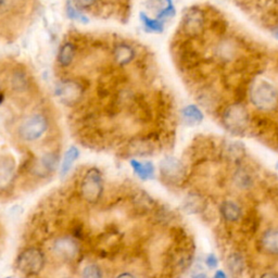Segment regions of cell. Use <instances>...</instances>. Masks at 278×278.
Instances as JSON below:
<instances>
[{"mask_svg": "<svg viewBox=\"0 0 278 278\" xmlns=\"http://www.w3.org/2000/svg\"><path fill=\"white\" fill-rule=\"evenodd\" d=\"M250 99L257 109L264 112L278 110V91L265 81L253 84L250 91Z\"/></svg>", "mask_w": 278, "mask_h": 278, "instance_id": "cell-1", "label": "cell"}, {"mask_svg": "<svg viewBox=\"0 0 278 278\" xmlns=\"http://www.w3.org/2000/svg\"><path fill=\"white\" fill-rule=\"evenodd\" d=\"M223 125L229 133L234 135H244L249 126V112L240 102L228 105L223 113Z\"/></svg>", "mask_w": 278, "mask_h": 278, "instance_id": "cell-2", "label": "cell"}, {"mask_svg": "<svg viewBox=\"0 0 278 278\" xmlns=\"http://www.w3.org/2000/svg\"><path fill=\"white\" fill-rule=\"evenodd\" d=\"M49 127V121L43 113H33L25 117L19 126V136L24 141L39 139Z\"/></svg>", "mask_w": 278, "mask_h": 278, "instance_id": "cell-3", "label": "cell"}, {"mask_svg": "<svg viewBox=\"0 0 278 278\" xmlns=\"http://www.w3.org/2000/svg\"><path fill=\"white\" fill-rule=\"evenodd\" d=\"M103 181L102 175L97 169H91L82 181V197L88 202H97L102 194Z\"/></svg>", "mask_w": 278, "mask_h": 278, "instance_id": "cell-4", "label": "cell"}, {"mask_svg": "<svg viewBox=\"0 0 278 278\" xmlns=\"http://www.w3.org/2000/svg\"><path fill=\"white\" fill-rule=\"evenodd\" d=\"M45 264L44 254L36 248H28L17 258L16 265L19 270L26 275L38 274Z\"/></svg>", "mask_w": 278, "mask_h": 278, "instance_id": "cell-5", "label": "cell"}, {"mask_svg": "<svg viewBox=\"0 0 278 278\" xmlns=\"http://www.w3.org/2000/svg\"><path fill=\"white\" fill-rule=\"evenodd\" d=\"M204 27V14L198 8H190L183 20V29L189 36H198Z\"/></svg>", "mask_w": 278, "mask_h": 278, "instance_id": "cell-6", "label": "cell"}, {"mask_svg": "<svg viewBox=\"0 0 278 278\" xmlns=\"http://www.w3.org/2000/svg\"><path fill=\"white\" fill-rule=\"evenodd\" d=\"M147 8L157 15L159 20L169 19L175 15V8L172 0H148Z\"/></svg>", "mask_w": 278, "mask_h": 278, "instance_id": "cell-7", "label": "cell"}, {"mask_svg": "<svg viewBox=\"0 0 278 278\" xmlns=\"http://www.w3.org/2000/svg\"><path fill=\"white\" fill-rule=\"evenodd\" d=\"M53 250L58 254L66 260H71L76 257L79 252V246L73 238L70 237H61L56 240Z\"/></svg>", "mask_w": 278, "mask_h": 278, "instance_id": "cell-8", "label": "cell"}, {"mask_svg": "<svg viewBox=\"0 0 278 278\" xmlns=\"http://www.w3.org/2000/svg\"><path fill=\"white\" fill-rule=\"evenodd\" d=\"M59 93H60L63 101H66L67 103L78 102L83 96V87L79 83L69 81L61 85Z\"/></svg>", "mask_w": 278, "mask_h": 278, "instance_id": "cell-9", "label": "cell"}, {"mask_svg": "<svg viewBox=\"0 0 278 278\" xmlns=\"http://www.w3.org/2000/svg\"><path fill=\"white\" fill-rule=\"evenodd\" d=\"M14 175V160L10 157H0V187L8 186Z\"/></svg>", "mask_w": 278, "mask_h": 278, "instance_id": "cell-10", "label": "cell"}, {"mask_svg": "<svg viewBox=\"0 0 278 278\" xmlns=\"http://www.w3.org/2000/svg\"><path fill=\"white\" fill-rule=\"evenodd\" d=\"M161 173L168 179L174 180L183 174V165L175 158H167L161 163Z\"/></svg>", "mask_w": 278, "mask_h": 278, "instance_id": "cell-11", "label": "cell"}, {"mask_svg": "<svg viewBox=\"0 0 278 278\" xmlns=\"http://www.w3.org/2000/svg\"><path fill=\"white\" fill-rule=\"evenodd\" d=\"M262 249L271 254H278V230L269 229L263 234L261 238Z\"/></svg>", "mask_w": 278, "mask_h": 278, "instance_id": "cell-12", "label": "cell"}, {"mask_svg": "<svg viewBox=\"0 0 278 278\" xmlns=\"http://www.w3.org/2000/svg\"><path fill=\"white\" fill-rule=\"evenodd\" d=\"M131 165L135 174L137 175L140 180L148 181L153 179V175H155V168H153V164L151 162L149 161L140 162L137 161V160H132Z\"/></svg>", "mask_w": 278, "mask_h": 278, "instance_id": "cell-13", "label": "cell"}, {"mask_svg": "<svg viewBox=\"0 0 278 278\" xmlns=\"http://www.w3.org/2000/svg\"><path fill=\"white\" fill-rule=\"evenodd\" d=\"M75 57V46L72 43H64L58 53V62L61 67L67 68L71 66Z\"/></svg>", "mask_w": 278, "mask_h": 278, "instance_id": "cell-14", "label": "cell"}, {"mask_svg": "<svg viewBox=\"0 0 278 278\" xmlns=\"http://www.w3.org/2000/svg\"><path fill=\"white\" fill-rule=\"evenodd\" d=\"M183 117L188 125H197L203 121V113L197 105L189 104L183 109Z\"/></svg>", "mask_w": 278, "mask_h": 278, "instance_id": "cell-15", "label": "cell"}, {"mask_svg": "<svg viewBox=\"0 0 278 278\" xmlns=\"http://www.w3.org/2000/svg\"><path fill=\"white\" fill-rule=\"evenodd\" d=\"M135 57V51L127 45H119L114 50V59L115 62L119 66H125L131 62Z\"/></svg>", "mask_w": 278, "mask_h": 278, "instance_id": "cell-16", "label": "cell"}, {"mask_svg": "<svg viewBox=\"0 0 278 278\" xmlns=\"http://www.w3.org/2000/svg\"><path fill=\"white\" fill-rule=\"evenodd\" d=\"M221 212L223 217L228 222L237 221L241 215V211L239 206L232 201H226L221 206Z\"/></svg>", "mask_w": 278, "mask_h": 278, "instance_id": "cell-17", "label": "cell"}, {"mask_svg": "<svg viewBox=\"0 0 278 278\" xmlns=\"http://www.w3.org/2000/svg\"><path fill=\"white\" fill-rule=\"evenodd\" d=\"M140 20L143 22L147 32L151 33H162L164 29L163 22L159 19H151L150 16H148L146 13H140Z\"/></svg>", "mask_w": 278, "mask_h": 278, "instance_id": "cell-18", "label": "cell"}, {"mask_svg": "<svg viewBox=\"0 0 278 278\" xmlns=\"http://www.w3.org/2000/svg\"><path fill=\"white\" fill-rule=\"evenodd\" d=\"M80 155V151L76 147H71L70 149L66 152V156H64L63 162L61 165V174L66 175L69 173V171L72 169V165L74 162L78 160Z\"/></svg>", "mask_w": 278, "mask_h": 278, "instance_id": "cell-19", "label": "cell"}, {"mask_svg": "<svg viewBox=\"0 0 278 278\" xmlns=\"http://www.w3.org/2000/svg\"><path fill=\"white\" fill-rule=\"evenodd\" d=\"M58 163V157L55 153H47L43 158L40 159V170L45 171V172H51V171L55 170L56 165Z\"/></svg>", "mask_w": 278, "mask_h": 278, "instance_id": "cell-20", "label": "cell"}, {"mask_svg": "<svg viewBox=\"0 0 278 278\" xmlns=\"http://www.w3.org/2000/svg\"><path fill=\"white\" fill-rule=\"evenodd\" d=\"M82 278H102L101 270L96 264H88L83 270Z\"/></svg>", "mask_w": 278, "mask_h": 278, "instance_id": "cell-21", "label": "cell"}, {"mask_svg": "<svg viewBox=\"0 0 278 278\" xmlns=\"http://www.w3.org/2000/svg\"><path fill=\"white\" fill-rule=\"evenodd\" d=\"M67 12L69 14V16L71 17V19H73V20H76V21H87L86 17L83 15L80 11L76 9L74 5L71 3V2H68V5H67Z\"/></svg>", "mask_w": 278, "mask_h": 278, "instance_id": "cell-22", "label": "cell"}, {"mask_svg": "<svg viewBox=\"0 0 278 278\" xmlns=\"http://www.w3.org/2000/svg\"><path fill=\"white\" fill-rule=\"evenodd\" d=\"M205 263H206V265L209 266L210 269H216L217 268V264H218V261H217V259H216V257L214 256V254H209L208 258H206Z\"/></svg>", "mask_w": 278, "mask_h": 278, "instance_id": "cell-23", "label": "cell"}, {"mask_svg": "<svg viewBox=\"0 0 278 278\" xmlns=\"http://www.w3.org/2000/svg\"><path fill=\"white\" fill-rule=\"evenodd\" d=\"M76 1H78V3L80 5H82V7L86 8V7H91V5L94 4L98 1V0H76Z\"/></svg>", "mask_w": 278, "mask_h": 278, "instance_id": "cell-24", "label": "cell"}, {"mask_svg": "<svg viewBox=\"0 0 278 278\" xmlns=\"http://www.w3.org/2000/svg\"><path fill=\"white\" fill-rule=\"evenodd\" d=\"M213 278H227V277H226L225 273H224L223 271H217L216 273H215V275H214V277H213Z\"/></svg>", "mask_w": 278, "mask_h": 278, "instance_id": "cell-25", "label": "cell"}, {"mask_svg": "<svg viewBox=\"0 0 278 278\" xmlns=\"http://www.w3.org/2000/svg\"><path fill=\"white\" fill-rule=\"evenodd\" d=\"M116 278H136L133 274H131V273H122V274H120L119 276H117Z\"/></svg>", "mask_w": 278, "mask_h": 278, "instance_id": "cell-26", "label": "cell"}, {"mask_svg": "<svg viewBox=\"0 0 278 278\" xmlns=\"http://www.w3.org/2000/svg\"><path fill=\"white\" fill-rule=\"evenodd\" d=\"M261 278H278V275L273 274V273H265L262 275Z\"/></svg>", "mask_w": 278, "mask_h": 278, "instance_id": "cell-27", "label": "cell"}, {"mask_svg": "<svg viewBox=\"0 0 278 278\" xmlns=\"http://www.w3.org/2000/svg\"><path fill=\"white\" fill-rule=\"evenodd\" d=\"M192 278H208V276H206L205 274H198V275H196V276L192 277Z\"/></svg>", "mask_w": 278, "mask_h": 278, "instance_id": "cell-28", "label": "cell"}, {"mask_svg": "<svg viewBox=\"0 0 278 278\" xmlns=\"http://www.w3.org/2000/svg\"><path fill=\"white\" fill-rule=\"evenodd\" d=\"M3 99H4L3 93H0V104H1V103L3 102Z\"/></svg>", "mask_w": 278, "mask_h": 278, "instance_id": "cell-29", "label": "cell"}, {"mask_svg": "<svg viewBox=\"0 0 278 278\" xmlns=\"http://www.w3.org/2000/svg\"><path fill=\"white\" fill-rule=\"evenodd\" d=\"M274 36L278 39V28H276L275 31H274Z\"/></svg>", "mask_w": 278, "mask_h": 278, "instance_id": "cell-30", "label": "cell"}, {"mask_svg": "<svg viewBox=\"0 0 278 278\" xmlns=\"http://www.w3.org/2000/svg\"><path fill=\"white\" fill-rule=\"evenodd\" d=\"M5 278H14V277H12V276H9V277H5Z\"/></svg>", "mask_w": 278, "mask_h": 278, "instance_id": "cell-31", "label": "cell"}]
</instances>
